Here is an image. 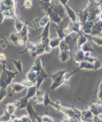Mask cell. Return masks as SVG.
<instances>
[{
    "label": "cell",
    "mask_w": 102,
    "mask_h": 122,
    "mask_svg": "<svg viewBox=\"0 0 102 122\" xmlns=\"http://www.w3.org/2000/svg\"><path fill=\"white\" fill-rule=\"evenodd\" d=\"M14 117L5 111L4 114L0 116V122H9L12 121Z\"/></svg>",
    "instance_id": "26"
},
{
    "label": "cell",
    "mask_w": 102,
    "mask_h": 122,
    "mask_svg": "<svg viewBox=\"0 0 102 122\" xmlns=\"http://www.w3.org/2000/svg\"><path fill=\"white\" fill-rule=\"evenodd\" d=\"M3 70L0 76V87L7 89L8 86L10 85L13 79L14 78L18 72H13L10 70H7L4 65Z\"/></svg>",
    "instance_id": "2"
},
{
    "label": "cell",
    "mask_w": 102,
    "mask_h": 122,
    "mask_svg": "<svg viewBox=\"0 0 102 122\" xmlns=\"http://www.w3.org/2000/svg\"><path fill=\"white\" fill-rule=\"evenodd\" d=\"M15 10L16 9H10V10L4 11L3 12V15L5 17V18H12L14 19L15 20L18 19V18L15 12Z\"/></svg>",
    "instance_id": "22"
},
{
    "label": "cell",
    "mask_w": 102,
    "mask_h": 122,
    "mask_svg": "<svg viewBox=\"0 0 102 122\" xmlns=\"http://www.w3.org/2000/svg\"><path fill=\"white\" fill-rule=\"evenodd\" d=\"M24 25L25 24H24L22 22H21L20 20H19L18 19L15 20V27L16 28V30L18 33L22 31L23 27L24 26Z\"/></svg>",
    "instance_id": "33"
},
{
    "label": "cell",
    "mask_w": 102,
    "mask_h": 122,
    "mask_svg": "<svg viewBox=\"0 0 102 122\" xmlns=\"http://www.w3.org/2000/svg\"><path fill=\"white\" fill-rule=\"evenodd\" d=\"M49 76L46 73V71L42 65V62H41L39 64L38 68V74H37V81H36V86H37V90H39V87L41 84L42 83L44 79Z\"/></svg>",
    "instance_id": "6"
},
{
    "label": "cell",
    "mask_w": 102,
    "mask_h": 122,
    "mask_svg": "<svg viewBox=\"0 0 102 122\" xmlns=\"http://www.w3.org/2000/svg\"><path fill=\"white\" fill-rule=\"evenodd\" d=\"M61 122H71L70 118H69V117L66 116L64 118H62L61 120Z\"/></svg>",
    "instance_id": "43"
},
{
    "label": "cell",
    "mask_w": 102,
    "mask_h": 122,
    "mask_svg": "<svg viewBox=\"0 0 102 122\" xmlns=\"http://www.w3.org/2000/svg\"><path fill=\"white\" fill-rule=\"evenodd\" d=\"M52 48L50 46V45L46 47L45 48V53H48V54H49L51 52H52Z\"/></svg>",
    "instance_id": "42"
},
{
    "label": "cell",
    "mask_w": 102,
    "mask_h": 122,
    "mask_svg": "<svg viewBox=\"0 0 102 122\" xmlns=\"http://www.w3.org/2000/svg\"><path fill=\"white\" fill-rule=\"evenodd\" d=\"M12 61H13V63L14 64L16 68H17L18 71L20 72L21 73H23V67H22V62L20 60H16L15 59H12Z\"/></svg>",
    "instance_id": "32"
},
{
    "label": "cell",
    "mask_w": 102,
    "mask_h": 122,
    "mask_svg": "<svg viewBox=\"0 0 102 122\" xmlns=\"http://www.w3.org/2000/svg\"><path fill=\"white\" fill-rule=\"evenodd\" d=\"M94 69L95 70V67L93 63H91L87 61L84 60L81 62L80 63V66L76 70L77 72L79 71L81 69Z\"/></svg>",
    "instance_id": "18"
},
{
    "label": "cell",
    "mask_w": 102,
    "mask_h": 122,
    "mask_svg": "<svg viewBox=\"0 0 102 122\" xmlns=\"http://www.w3.org/2000/svg\"><path fill=\"white\" fill-rule=\"evenodd\" d=\"M32 7V1L30 0H26L24 3V8L29 9Z\"/></svg>",
    "instance_id": "39"
},
{
    "label": "cell",
    "mask_w": 102,
    "mask_h": 122,
    "mask_svg": "<svg viewBox=\"0 0 102 122\" xmlns=\"http://www.w3.org/2000/svg\"><path fill=\"white\" fill-rule=\"evenodd\" d=\"M37 91V88L36 86L28 88V91L26 97L28 98V100H30L31 98H33L35 95Z\"/></svg>",
    "instance_id": "29"
},
{
    "label": "cell",
    "mask_w": 102,
    "mask_h": 122,
    "mask_svg": "<svg viewBox=\"0 0 102 122\" xmlns=\"http://www.w3.org/2000/svg\"><path fill=\"white\" fill-rule=\"evenodd\" d=\"M4 107L5 109V111L12 116H13L16 110L17 109L14 102H9L5 105H4Z\"/></svg>",
    "instance_id": "21"
},
{
    "label": "cell",
    "mask_w": 102,
    "mask_h": 122,
    "mask_svg": "<svg viewBox=\"0 0 102 122\" xmlns=\"http://www.w3.org/2000/svg\"><path fill=\"white\" fill-rule=\"evenodd\" d=\"M25 43H26V42L24 39H22V38H21V37H20L19 39L18 40V41L17 42V45H18L19 46H22L25 44Z\"/></svg>",
    "instance_id": "41"
},
{
    "label": "cell",
    "mask_w": 102,
    "mask_h": 122,
    "mask_svg": "<svg viewBox=\"0 0 102 122\" xmlns=\"http://www.w3.org/2000/svg\"><path fill=\"white\" fill-rule=\"evenodd\" d=\"M41 118L43 122H55L54 120L52 117L48 115H44L41 117Z\"/></svg>",
    "instance_id": "35"
},
{
    "label": "cell",
    "mask_w": 102,
    "mask_h": 122,
    "mask_svg": "<svg viewBox=\"0 0 102 122\" xmlns=\"http://www.w3.org/2000/svg\"><path fill=\"white\" fill-rule=\"evenodd\" d=\"M67 72V70H61L52 75H49V76L52 78V83L50 87V90L54 91L64 84L63 78Z\"/></svg>",
    "instance_id": "4"
},
{
    "label": "cell",
    "mask_w": 102,
    "mask_h": 122,
    "mask_svg": "<svg viewBox=\"0 0 102 122\" xmlns=\"http://www.w3.org/2000/svg\"><path fill=\"white\" fill-rule=\"evenodd\" d=\"M0 62L2 63L4 66L5 64L7 63L6 55L2 52H0Z\"/></svg>",
    "instance_id": "40"
},
{
    "label": "cell",
    "mask_w": 102,
    "mask_h": 122,
    "mask_svg": "<svg viewBox=\"0 0 102 122\" xmlns=\"http://www.w3.org/2000/svg\"><path fill=\"white\" fill-rule=\"evenodd\" d=\"M102 31V21L100 19L95 22L93 26L90 35L93 36L96 34H98Z\"/></svg>",
    "instance_id": "15"
},
{
    "label": "cell",
    "mask_w": 102,
    "mask_h": 122,
    "mask_svg": "<svg viewBox=\"0 0 102 122\" xmlns=\"http://www.w3.org/2000/svg\"><path fill=\"white\" fill-rule=\"evenodd\" d=\"M45 47L42 44L41 42H38L36 43V50L35 52V58H37V56L42 55L45 53Z\"/></svg>",
    "instance_id": "23"
},
{
    "label": "cell",
    "mask_w": 102,
    "mask_h": 122,
    "mask_svg": "<svg viewBox=\"0 0 102 122\" xmlns=\"http://www.w3.org/2000/svg\"><path fill=\"white\" fill-rule=\"evenodd\" d=\"M95 22L93 21H87L85 24H83L82 31L84 32L86 34L90 35L92 28Z\"/></svg>",
    "instance_id": "17"
},
{
    "label": "cell",
    "mask_w": 102,
    "mask_h": 122,
    "mask_svg": "<svg viewBox=\"0 0 102 122\" xmlns=\"http://www.w3.org/2000/svg\"><path fill=\"white\" fill-rule=\"evenodd\" d=\"M94 115L88 107L81 110V119L84 122H92L94 119Z\"/></svg>",
    "instance_id": "10"
},
{
    "label": "cell",
    "mask_w": 102,
    "mask_h": 122,
    "mask_svg": "<svg viewBox=\"0 0 102 122\" xmlns=\"http://www.w3.org/2000/svg\"><path fill=\"white\" fill-rule=\"evenodd\" d=\"M43 104L46 107L50 105L56 110L57 111L62 112L66 115V116L70 119L81 118V110H78L74 107L73 108H71V107L62 106L60 104V102L59 101H56L55 102L51 101L48 92L45 94Z\"/></svg>",
    "instance_id": "1"
},
{
    "label": "cell",
    "mask_w": 102,
    "mask_h": 122,
    "mask_svg": "<svg viewBox=\"0 0 102 122\" xmlns=\"http://www.w3.org/2000/svg\"><path fill=\"white\" fill-rule=\"evenodd\" d=\"M19 34L21 38L24 39L26 42L28 40V38L30 33L29 31L28 28L27 26V21H26V22L25 23L24 26L23 27L22 31L20 33H19Z\"/></svg>",
    "instance_id": "20"
},
{
    "label": "cell",
    "mask_w": 102,
    "mask_h": 122,
    "mask_svg": "<svg viewBox=\"0 0 102 122\" xmlns=\"http://www.w3.org/2000/svg\"><path fill=\"white\" fill-rule=\"evenodd\" d=\"M11 122H22L20 120L19 117H15L11 121Z\"/></svg>",
    "instance_id": "44"
},
{
    "label": "cell",
    "mask_w": 102,
    "mask_h": 122,
    "mask_svg": "<svg viewBox=\"0 0 102 122\" xmlns=\"http://www.w3.org/2000/svg\"><path fill=\"white\" fill-rule=\"evenodd\" d=\"M21 84L23 86H25V87H27L28 88L34 86V82L28 80V79H27L26 78L23 79L21 81Z\"/></svg>",
    "instance_id": "34"
},
{
    "label": "cell",
    "mask_w": 102,
    "mask_h": 122,
    "mask_svg": "<svg viewBox=\"0 0 102 122\" xmlns=\"http://www.w3.org/2000/svg\"><path fill=\"white\" fill-rule=\"evenodd\" d=\"M62 40L59 37H55V38L50 39L49 42V45L52 49L57 48L59 46V45L61 43Z\"/></svg>",
    "instance_id": "27"
},
{
    "label": "cell",
    "mask_w": 102,
    "mask_h": 122,
    "mask_svg": "<svg viewBox=\"0 0 102 122\" xmlns=\"http://www.w3.org/2000/svg\"><path fill=\"white\" fill-rule=\"evenodd\" d=\"M88 38L84 35L82 34L81 32H80L78 34V36L77 39V49H80L82 45L85 44L87 42Z\"/></svg>",
    "instance_id": "19"
},
{
    "label": "cell",
    "mask_w": 102,
    "mask_h": 122,
    "mask_svg": "<svg viewBox=\"0 0 102 122\" xmlns=\"http://www.w3.org/2000/svg\"><path fill=\"white\" fill-rule=\"evenodd\" d=\"M50 22L51 19L50 17L47 15H46L43 17L41 19L39 22L38 25L39 27L44 28Z\"/></svg>",
    "instance_id": "24"
},
{
    "label": "cell",
    "mask_w": 102,
    "mask_h": 122,
    "mask_svg": "<svg viewBox=\"0 0 102 122\" xmlns=\"http://www.w3.org/2000/svg\"><path fill=\"white\" fill-rule=\"evenodd\" d=\"M59 2L65 9V11L68 15V17L70 19L71 22H74L76 21L77 20L75 12L68 6V0H60Z\"/></svg>",
    "instance_id": "7"
},
{
    "label": "cell",
    "mask_w": 102,
    "mask_h": 122,
    "mask_svg": "<svg viewBox=\"0 0 102 122\" xmlns=\"http://www.w3.org/2000/svg\"><path fill=\"white\" fill-rule=\"evenodd\" d=\"M45 93L42 90H38L36 92V93L34 97H33V99L34 102L35 104H42L44 103L45 98Z\"/></svg>",
    "instance_id": "12"
},
{
    "label": "cell",
    "mask_w": 102,
    "mask_h": 122,
    "mask_svg": "<svg viewBox=\"0 0 102 122\" xmlns=\"http://www.w3.org/2000/svg\"><path fill=\"white\" fill-rule=\"evenodd\" d=\"M59 47L60 49L59 59L62 62H66L71 58L72 51L63 40L61 41Z\"/></svg>",
    "instance_id": "3"
},
{
    "label": "cell",
    "mask_w": 102,
    "mask_h": 122,
    "mask_svg": "<svg viewBox=\"0 0 102 122\" xmlns=\"http://www.w3.org/2000/svg\"><path fill=\"white\" fill-rule=\"evenodd\" d=\"M88 107L90 109L92 112L95 117H98L99 115L102 114V104L98 102H92L87 104Z\"/></svg>",
    "instance_id": "8"
},
{
    "label": "cell",
    "mask_w": 102,
    "mask_h": 122,
    "mask_svg": "<svg viewBox=\"0 0 102 122\" xmlns=\"http://www.w3.org/2000/svg\"><path fill=\"white\" fill-rule=\"evenodd\" d=\"M85 60V53L81 49H78L75 54V62L76 64H80Z\"/></svg>",
    "instance_id": "16"
},
{
    "label": "cell",
    "mask_w": 102,
    "mask_h": 122,
    "mask_svg": "<svg viewBox=\"0 0 102 122\" xmlns=\"http://www.w3.org/2000/svg\"><path fill=\"white\" fill-rule=\"evenodd\" d=\"M20 38V37L19 34L17 32H12L9 35V38H10L12 43L15 45H17V42Z\"/></svg>",
    "instance_id": "30"
},
{
    "label": "cell",
    "mask_w": 102,
    "mask_h": 122,
    "mask_svg": "<svg viewBox=\"0 0 102 122\" xmlns=\"http://www.w3.org/2000/svg\"><path fill=\"white\" fill-rule=\"evenodd\" d=\"M19 118L22 122H33L29 115H23L20 116Z\"/></svg>",
    "instance_id": "38"
},
{
    "label": "cell",
    "mask_w": 102,
    "mask_h": 122,
    "mask_svg": "<svg viewBox=\"0 0 102 122\" xmlns=\"http://www.w3.org/2000/svg\"><path fill=\"white\" fill-rule=\"evenodd\" d=\"M7 96V89L0 87V102Z\"/></svg>",
    "instance_id": "37"
},
{
    "label": "cell",
    "mask_w": 102,
    "mask_h": 122,
    "mask_svg": "<svg viewBox=\"0 0 102 122\" xmlns=\"http://www.w3.org/2000/svg\"><path fill=\"white\" fill-rule=\"evenodd\" d=\"M87 38H90L92 41L95 42L97 45L102 46V37L97 36H91L90 35L84 34Z\"/></svg>",
    "instance_id": "25"
},
{
    "label": "cell",
    "mask_w": 102,
    "mask_h": 122,
    "mask_svg": "<svg viewBox=\"0 0 102 122\" xmlns=\"http://www.w3.org/2000/svg\"><path fill=\"white\" fill-rule=\"evenodd\" d=\"M82 25L83 24L80 21L77 20L74 22L71 21L68 26L64 28V34L66 36L70 35L73 32H76L79 34L82 31Z\"/></svg>",
    "instance_id": "5"
},
{
    "label": "cell",
    "mask_w": 102,
    "mask_h": 122,
    "mask_svg": "<svg viewBox=\"0 0 102 122\" xmlns=\"http://www.w3.org/2000/svg\"><path fill=\"white\" fill-rule=\"evenodd\" d=\"M10 86L12 87V92L10 93V95H9L10 97H12L14 93H18L21 92L25 88V86L22 85L21 83L18 82L11 83Z\"/></svg>",
    "instance_id": "13"
},
{
    "label": "cell",
    "mask_w": 102,
    "mask_h": 122,
    "mask_svg": "<svg viewBox=\"0 0 102 122\" xmlns=\"http://www.w3.org/2000/svg\"><path fill=\"white\" fill-rule=\"evenodd\" d=\"M36 50V43L33 42H30L28 40L26 42V47L24 51H22L20 53H24L26 51H29L32 58H35V52Z\"/></svg>",
    "instance_id": "11"
},
{
    "label": "cell",
    "mask_w": 102,
    "mask_h": 122,
    "mask_svg": "<svg viewBox=\"0 0 102 122\" xmlns=\"http://www.w3.org/2000/svg\"><path fill=\"white\" fill-rule=\"evenodd\" d=\"M80 49H81L84 53L87 52H91V53L95 52L94 49L93 48V47H92L91 43L89 42H86L85 44L82 45Z\"/></svg>",
    "instance_id": "28"
},
{
    "label": "cell",
    "mask_w": 102,
    "mask_h": 122,
    "mask_svg": "<svg viewBox=\"0 0 102 122\" xmlns=\"http://www.w3.org/2000/svg\"><path fill=\"white\" fill-rule=\"evenodd\" d=\"M26 109L28 112L29 116L30 117L32 121L35 122L36 121L37 118L38 117V115L37 114V112L35 111L33 106H32V103L31 101L29 102V104L27 106Z\"/></svg>",
    "instance_id": "14"
},
{
    "label": "cell",
    "mask_w": 102,
    "mask_h": 122,
    "mask_svg": "<svg viewBox=\"0 0 102 122\" xmlns=\"http://www.w3.org/2000/svg\"><path fill=\"white\" fill-rule=\"evenodd\" d=\"M52 8L55 13H56L58 15L60 16L62 19H64L65 18V9L62 5L56 4L52 2Z\"/></svg>",
    "instance_id": "9"
},
{
    "label": "cell",
    "mask_w": 102,
    "mask_h": 122,
    "mask_svg": "<svg viewBox=\"0 0 102 122\" xmlns=\"http://www.w3.org/2000/svg\"><path fill=\"white\" fill-rule=\"evenodd\" d=\"M93 64L95 70H97L100 69L102 66V58L100 59H99V58H97V59L93 63Z\"/></svg>",
    "instance_id": "36"
},
{
    "label": "cell",
    "mask_w": 102,
    "mask_h": 122,
    "mask_svg": "<svg viewBox=\"0 0 102 122\" xmlns=\"http://www.w3.org/2000/svg\"><path fill=\"white\" fill-rule=\"evenodd\" d=\"M20 102V105L19 107L18 110H21L23 109H26L27 106H28L29 104V100L28 99V98L25 96V97L20 98V99L19 100Z\"/></svg>",
    "instance_id": "31"
}]
</instances>
